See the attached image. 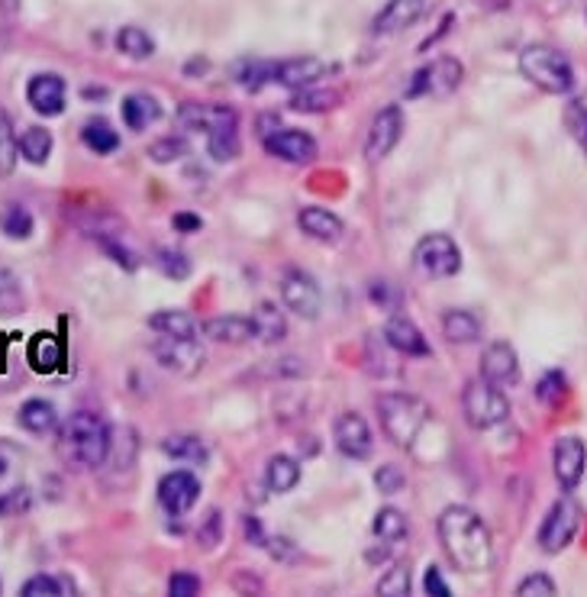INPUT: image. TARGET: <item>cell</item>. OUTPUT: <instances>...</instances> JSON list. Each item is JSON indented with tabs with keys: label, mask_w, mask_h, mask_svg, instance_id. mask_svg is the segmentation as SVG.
<instances>
[{
	"label": "cell",
	"mask_w": 587,
	"mask_h": 597,
	"mask_svg": "<svg viewBox=\"0 0 587 597\" xmlns=\"http://www.w3.org/2000/svg\"><path fill=\"white\" fill-rule=\"evenodd\" d=\"M440 543L445 549L449 562L459 568V572H484L491 568L494 559V543H491V533L484 521L477 517L472 507H462V504H452L440 514Z\"/></svg>",
	"instance_id": "6da1fadb"
},
{
	"label": "cell",
	"mask_w": 587,
	"mask_h": 597,
	"mask_svg": "<svg viewBox=\"0 0 587 597\" xmlns=\"http://www.w3.org/2000/svg\"><path fill=\"white\" fill-rule=\"evenodd\" d=\"M111 426L91 411L72 413L59 430V459L74 472H91L107 462L111 455Z\"/></svg>",
	"instance_id": "7a4b0ae2"
},
{
	"label": "cell",
	"mask_w": 587,
	"mask_h": 597,
	"mask_svg": "<svg viewBox=\"0 0 587 597\" xmlns=\"http://www.w3.org/2000/svg\"><path fill=\"white\" fill-rule=\"evenodd\" d=\"M519 72L523 78L546 91V94H555V97H565L575 91V65L571 59L555 49L549 42H529L523 52H519Z\"/></svg>",
	"instance_id": "3957f363"
},
{
	"label": "cell",
	"mask_w": 587,
	"mask_h": 597,
	"mask_svg": "<svg viewBox=\"0 0 587 597\" xmlns=\"http://www.w3.org/2000/svg\"><path fill=\"white\" fill-rule=\"evenodd\" d=\"M378 420H381V430L388 433V440L394 446L410 449L430 420V408L416 394L391 391V394L378 398Z\"/></svg>",
	"instance_id": "277c9868"
},
{
	"label": "cell",
	"mask_w": 587,
	"mask_h": 597,
	"mask_svg": "<svg viewBox=\"0 0 587 597\" xmlns=\"http://www.w3.org/2000/svg\"><path fill=\"white\" fill-rule=\"evenodd\" d=\"M462 411H465V420L472 430H491L511 416V401H507L504 388L477 378V381H468L462 391Z\"/></svg>",
	"instance_id": "5b68a950"
},
{
	"label": "cell",
	"mask_w": 587,
	"mask_h": 597,
	"mask_svg": "<svg viewBox=\"0 0 587 597\" xmlns=\"http://www.w3.org/2000/svg\"><path fill=\"white\" fill-rule=\"evenodd\" d=\"M578 526H581V507H578V501L558 497V501L552 504L549 514H546L543 526H539V549L549 553V556H558V553L568 549L571 539L578 536Z\"/></svg>",
	"instance_id": "8992f818"
},
{
	"label": "cell",
	"mask_w": 587,
	"mask_h": 597,
	"mask_svg": "<svg viewBox=\"0 0 587 597\" xmlns=\"http://www.w3.org/2000/svg\"><path fill=\"white\" fill-rule=\"evenodd\" d=\"M413 261L426 278H452L462 268V253H459V243L452 236L426 233L413 249Z\"/></svg>",
	"instance_id": "52a82bcc"
},
{
	"label": "cell",
	"mask_w": 587,
	"mask_h": 597,
	"mask_svg": "<svg viewBox=\"0 0 587 597\" xmlns=\"http://www.w3.org/2000/svg\"><path fill=\"white\" fill-rule=\"evenodd\" d=\"M207 152L214 162H233L239 155V113L229 104H210L207 116Z\"/></svg>",
	"instance_id": "ba28073f"
},
{
	"label": "cell",
	"mask_w": 587,
	"mask_h": 597,
	"mask_svg": "<svg viewBox=\"0 0 587 597\" xmlns=\"http://www.w3.org/2000/svg\"><path fill=\"white\" fill-rule=\"evenodd\" d=\"M401 136H404V111H401L398 104L381 107V111L374 113L371 126H368V136H365L368 162H381V158H388L391 152L398 150Z\"/></svg>",
	"instance_id": "9c48e42d"
},
{
	"label": "cell",
	"mask_w": 587,
	"mask_h": 597,
	"mask_svg": "<svg viewBox=\"0 0 587 597\" xmlns=\"http://www.w3.org/2000/svg\"><path fill=\"white\" fill-rule=\"evenodd\" d=\"M152 356L162 369L182 374V378H194L204 369V349L197 339H168L158 337L152 346Z\"/></svg>",
	"instance_id": "30bf717a"
},
{
	"label": "cell",
	"mask_w": 587,
	"mask_h": 597,
	"mask_svg": "<svg viewBox=\"0 0 587 597\" xmlns=\"http://www.w3.org/2000/svg\"><path fill=\"white\" fill-rule=\"evenodd\" d=\"M281 300H285V307L291 310L294 317H300V320H317L320 317V285L313 281V275H307V271H300V268H291V271H285V278H281Z\"/></svg>",
	"instance_id": "8fae6325"
},
{
	"label": "cell",
	"mask_w": 587,
	"mask_h": 597,
	"mask_svg": "<svg viewBox=\"0 0 587 597\" xmlns=\"http://www.w3.org/2000/svg\"><path fill=\"white\" fill-rule=\"evenodd\" d=\"M155 494H158V504H162V511H165L168 517H184V514H190L194 504L200 501V482H197L194 472L178 469V472L162 475Z\"/></svg>",
	"instance_id": "7c38bea8"
},
{
	"label": "cell",
	"mask_w": 587,
	"mask_h": 597,
	"mask_svg": "<svg viewBox=\"0 0 587 597\" xmlns=\"http://www.w3.org/2000/svg\"><path fill=\"white\" fill-rule=\"evenodd\" d=\"M265 152L278 162H288V165H307L317 158V140L307 133V130H297V126H281L275 130L271 136L261 140Z\"/></svg>",
	"instance_id": "4fadbf2b"
},
{
	"label": "cell",
	"mask_w": 587,
	"mask_h": 597,
	"mask_svg": "<svg viewBox=\"0 0 587 597\" xmlns=\"http://www.w3.org/2000/svg\"><path fill=\"white\" fill-rule=\"evenodd\" d=\"M27 104L39 116H59L69 107V84L55 72H39L27 81Z\"/></svg>",
	"instance_id": "5bb4252c"
},
{
	"label": "cell",
	"mask_w": 587,
	"mask_h": 597,
	"mask_svg": "<svg viewBox=\"0 0 587 597\" xmlns=\"http://www.w3.org/2000/svg\"><path fill=\"white\" fill-rule=\"evenodd\" d=\"M330 65L320 62L317 55L278 59V62H275L271 84H281V88H291V91H303V88H313L317 81H323V75H330Z\"/></svg>",
	"instance_id": "9a60e30c"
},
{
	"label": "cell",
	"mask_w": 587,
	"mask_h": 597,
	"mask_svg": "<svg viewBox=\"0 0 587 597\" xmlns=\"http://www.w3.org/2000/svg\"><path fill=\"white\" fill-rule=\"evenodd\" d=\"M585 462L587 452L585 443L578 436H562L555 449H552V469H555V478L562 491H575L585 478Z\"/></svg>",
	"instance_id": "2e32d148"
},
{
	"label": "cell",
	"mask_w": 587,
	"mask_h": 597,
	"mask_svg": "<svg viewBox=\"0 0 587 597\" xmlns=\"http://www.w3.org/2000/svg\"><path fill=\"white\" fill-rule=\"evenodd\" d=\"M481 378L497 384V388H511L519 381V359H516L511 342L497 339L481 352Z\"/></svg>",
	"instance_id": "e0dca14e"
},
{
	"label": "cell",
	"mask_w": 587,
	"mask_h": 597,
	"mask_svg": "<svg viewBox=\"0 0 587 597\" xmlns=\"http://www.w3.org/2000/svg\"><path fill=\"white\" fill-rule=\"evenodd\" d=\"M336 449L342 452V455H349V459H356V462H362L371 455V446H374V440H371V426H368V420L362 413L349 411L342 413L339 420H336Z\"/></svg>",
	"instance_id": "ac0fdd59"
},
{
	"label": "cell",
	"mask_w": 587,
	"mask_h": 597,
	"mask_svg": "<svg viewBox=\"0 0 587 597\" xmlns=\"http://www.w3.org/2000/svg\"><path fill=\"white\" fill-rule=\"evenodd\" d=\"M426 13V0H388L381 7V13L374 17V33L378 37H398L410 30L413 23H420Z\"/></svg>",
	"instance_id": "d6986e66"
},
{
	"label": "cell",
	"mask_w": 587,
	"mask_h": 597,
	"mask_svg": "<svg viewBox=\"0 0 587 597\" xmlns=\"http://www.w3.org/2000/svg\"><path fill=\"white\" fill-rule=\"evenodd\" d=\"M384 339H388V346H391L394 352L410 356V359H426V356H430V342L423 337V330H420L410 317H404V313H394V317L388 320Z\"/></svg>",
	"instance_id": "ffe728a7"
},
{
	"label": "cell",
	"mask_w": 587,
	"mask_h": 597,
	"mask_svg": "<svg viewBox=\"0 0 587 597\" xmlns=\"http://www.w3.org/2000/svg\"><path fill=\"white\" fill-rule=\"evenodd\" d=\"M297 226H300L303 236H310L317 243H339L342 233H346V224L327 207H303L297 214Z\"/></svg>",
	"instance_id": "44dd1931"
},
{
	"label": "cell",
	"mask_w": 587,
	"mask_h": 597,
	"mask_svg": "<svg viewBox=\"0 0 587 597\" xmlns=\"http://www.w3.org/2000/svg\"><path fill=\"white\" fill-rule=\"evenodd\" d=\"M204 337L223 342V346H243L249 339H256V323L253 317H239V313H223L204 323Z\"/></svg>",
	"instance_id": "7402d4cb"
},
{
	"label": "cell",
	"mask_w": 587,
	"mask_h": 597,
	"mask_svg": "<svg viewBox=\"0 0 587 597\" xmlns=\"http://www.w3.org/2000/svg\"><path fill=\"white\" fill-rule=\"evenodd\" d=\"M120 116H123V123H126L133 133H143L152 123L162 120V104H158L148 91H133V94L123 97Z\"/></svg>",
	"instance_id": "603a6c76"
},
{
	"label": "cell",
	"mask_w": 587,
	"mask_h": 597,
	"mask_svg": "<svg viewBox=\"0 0 587 597\" xmlns=\"http://www.w3.org/2000/svg\"><path fill=\"white\" fill-rule=\"evenodd\" d=\"M148 330L155 337H168V339H197V323L190 313L184 310H158L148 317Z\"/></svg>",
	"instance_id": "cb8c5ba5"
},
{
	"label": "cell",
	"mask_w": 587,
	"mask_h": 597,
	"mask_svg": "<svg viewBox=\"0 0 587 597\" xmlns=\"http://www.w3.org/2000/svg\"><path fill=\"white\" fill-rule=\"evenodd\" d=\"M253 323H256V337L261 342H281V339L288 337V320H285V313H281V307L278 303H271V300H261L256 303V310H253Z\"/></svg>",
	"instance_id": "d4e9b609"
},
{
	"label": "cell",
	"mask_w": 587,
	"mask_h": 597,
	"mask_svg": "<svg viewBox=\"0 0 587 597\" xmlns=\"http://www.w3.org/2000/svg\"><path fill=\"white\" fill-rule=\"evenodd\" d=\"M265 485H268V491H275V494L294 491V487L300 485V465H297V459L285 455V452L271 455L268 465H265Z\"/></svg>",
	"instance_id": "484cf974"
},
{
	"label": "cell",
	"mask_w": 587,
	"mask_h": 597,
	"mask_svg": "<svg viewBox=\"0 0 587 597\" xmlns=\"http://www.w3.org/2000/svg\"><path fill=\"white\" fill-rule=\"evenodd\" d=\"M81 143L94 152V155H113V152L120 150V133L113 130L111 120L91 116V120L81 126Z\"/></svg>",
	"instance_id": "4316f807"
},
{
	"label": "cell",
	"mask_w": 587,
	"mask_h": 597,
	"mask_svg": "<svg viewBox=\"0 0 587 597\" xmlns=\"http://www.w3.org/2000/svg\"><path fill=\"white\" fill-rule=\"evenodd\" d=\"M342 104V94L336 88H303V91H294V97L288 101V107L297 113H330Z\"/></svg>",
	"instance_id": "83f0119b"
},
{
	"label": "cell",
	"mask_w": 587,
	"mask_h": 597,
	"mask_svg": "<svg viewBox=\"0 0 587 597\" xmlns=\"http://www.w3.org/2000/svg\"><path fill=\"white\" fill-rule=\"evenodd\" d=\"M442 333L455 346H468L481 339V320L472 310H445L442 313Z\"/></svg>",
	"instance_id": "f1b7e54d"
},
{
	"label": "cell",
	"mask_w": 587,
	"mask_h": 597,
	"mask_svg": "<svg viewBox=\"0 0 587 597\" xmlns=\"http://www.w3.org/2000/svg\"><path fill=\"white\" fill-rule=\"evenodd\" d=\"M371 529H374V539H378L381 546L394 549V546H401L406 539L410 523H406V517L398 511V507H381L374 523H371Z\"/></svg>",
	"instance_id": "f546056e"
},
{
	"label": "cell",
	"mask_w": 587,
	"mask_h": 597,
	"mask_svg": "<svg viewBox=\"0 0 587 597\" xmlns=\"http://www.w3.org/2000/svg\"><path fill=\"white\" fill-rule=\"evenodd\" d=\"M426 75H430V94H455V88L462 84V62L455 55H442L426 65Z\"/></svg>",
	"instance_id": "4dcf8cb0"
},
{
	"label": "cell",
	"mask_w": 587,
	"mask_h": 597,
	"mask_svg": "<svg viewBox=\"0 0 587 597\" xmlns=\"http://www.w3.org/2000/svg\"><path fill=\"white\" fill-rule=\"evenodd\" d=\"M30 366L39 374L59 372L62 369V346H59V339L49 337V333L33 337V342H30Z\"/></svg>",
	"instance_id": "1f68e13d"
},
{
	"label": "cell",
	"mask_w": 587,
	"mask_h": 597,
	"mask_svg": "<svg viewBox=\"0 0 587 597\" xmlns=\"http://www.w3.org/2000/svg\"><path fill=\"white\" fill-rule=\"evenodd\" d=\"M20 597H78V591H74L72 578L39 572V575H33V578L20 588Z\"/></svg>",
	"instance_id": "d6a6232c"
},
{
	"label": "cell",
	"mask_w": 587,
	"mask_h": 597,
	"mask_svg": "<svg viewBox=\"0 0 587 597\" xmlns=\"http://www.w3.org/2000/svg\"><path fill=\"white\" fill-rule=\"evenodd\" d=\"M55 423H59V416H55V408L49 404V401H42V398H33V401H27L23 408H20V426L27 430V433H49V430H55Z\"/></svg>",
	"instance_id": "836d02e7"
},
{
	"label": "cell",
	"mask_w": 587,
	"mask_h": 597,
	"mask_svg": "<svg viewBox=\"0 0 587 597\" xmlns=\"http://www.w3.org/2000/svg\"><path fill=\"white\" fill-rule=\"evenodd\" d=\"M113 42H116V52L133 59V62H146L148 55L155 52V39L148 37L146 30H140V27H123Z\"/></svg>",
	"instance_id": "e575fe53"
},
{
	"label": "cell",
	"mask_w": 587,
	"mask_h": 597,
	"mask_svg": "<svg viewBox=\"0 0 587 597\" xmlns=\"http://www.w3.org/2000/svg\"><path fill=\"white\" fill-rule=\"evenodd\" d=\"M20 155H23L30 165H45L49 155H52V133H49L45 126L23 130V136H20Z\"/></svg>",
	"instance_id": "d590c367"
},
{
	"label": "cell",
	"mask_w": 587,
	"mask_h": 597,
	"mask_svg": "<svg viewBox=\"0 0 587 597\" xmlns=\"http://www.w3.org/2000/svg\"><path fill=\"white\" fill-rule=\"evenodd\" d=\"M33 214L23 207V204H7L0 210V233L10 236V239H30L33 236Z\"/></svg>",
	"instance_id": "8d00e7d4"
},
{
	"label": "cell",
	"mask_w": 587,
	"mask_h": 597,
	"mask_svg": "<svg viewBox=\"0 0 587 597\" xmlns=\"http://www.w3.org/2000/svg\"><path fill=\"white\" fill-rule=\"evenodd\" d=\"M17 155H20V140L13 133V116L0 107V175H10L17 168Z\"/></svg>",
	"instance_id": "74e56055"
},
{
	"label": "cell",
	"mask_w": 587,
	"mask_h": 597,
	"mask_svg": "<svg viewBox=\"0 0 587 597\" xmlns=\"http://www.w3.org/2000/svg\"><path fill=\"white\" fill-rule=\"evenodd\" d=\"M378 597H413L410 568L406 565H391L378 581Z\"/></svg>",
	"instance_id": "f35d334b"
},
{
	"label": "cell",
	"mask_w": 587,
	"mask_h": 597,
	"mask_svg": "<svg viewBox=\"0 0 587 597\" xmlns=\"http://www.w3.org/2000/svg\"><path fill=\"white\" fill-rule=\"evenodd\" d=\"M162 449L168 452V459H184V462H204L207 459V446L197 440V436H190V433H175V436H168Z\"/></svg>",
	"instance_id": "ab89813d"
},
{
	"label": "cell",
	"mask_w": 587,
	"mask_h": 597,
	"mask_svg": "<svg viewBox=\"0 0 587 597\" xmlns=\"http://www.w3.org/2000/svg\"><path fill=\"white\" fill-rule=\"evenodd\" d=\"M536 398H539V404H546V408H558L565 398H568V378L565 372H546L539 378V384H536Z\"/></svg>",
	"instance_id": "60d3db41"
},
{
	"label": "cell",
	"mask_w": 587,
	"mask_h": 597,
	"mask_svg": "<svg viewBox=\"0 0 587 597\" xmlns=\"http://www.w3.org/2000/svg\"><path fill=\"white\" fill-rule=\"evenodd\" d=\"M155 268L175 281H184L190 275V259L184 256L182 249H172V246H158L155 249Z\"/></svg>",
	"instance_id": "b9f144b4"
},
{
	"label": "cell",
	"mask_w": 587,
	"mask_h": 597,
	"mask_svg": "<svg viewBox=\"0 0 587 597\" xmlns=\"http://www.w3.org/2000/svg\"><path fill=\"white\" fill-rule=\"evenodd\" d=\"M23 310V291L10 268H0V313H20Z\"/></svg>",
	"instance_id": "7bdbcfd3"
},
{
	"label": "cell",
	"mask_w": 587,
	"mask_h": 597,
	"mask_svg": "<svg viewBox=\"0 0 587 597\" xmlns=\"http://www.w3.org/2000/svg\"><path fill=\"white\" fill-rule=\"evenodd\" d=\"M182 155H187V140H182V136H162L148 146V158L158 165H168Z\"/></svg>",
	"instance_id": "ee69618b"
},
{
	"label": "cell",
	"mask_w": 587,
	"mask_h": 597,
	"mask_svg": "<svg viewBox=\"0 0 587 597\" xmlns=\"http://www.w3.org/2000/svg\"><path fill=\"white\" fill-rule=\"evenodd\" d=\"M207 116H210V104L200 101H184L178 107V123L187 133H204L207 130Z\"/></svg>",
	"instance_id": "f6af8a7d"
},
{
	"label": "cell",
	"mask_w": 587,
	"mask_h": 597,
	"mask_svg": "<svg viewBox=\"0 0 587 597\" xmlns=\"http://www.w3.org/2000/svg\"><path fill=\"white\" fill-rule=\"evenodd\" d=\"M514 597H558V591H555L552 575H546V572H533V575H526V578L516 585Z\"/></svg>",
	"instance_id": "bcb514c9"
},
{
	"label": "cell",
	"mask_w": 587,
	"mask_h": 597,
	"mask_svg": "<svg viewBox=\"0 0 587 597\" xmlns=\"http://www.w3.org/2000/svg\"><path fill=\"white\" fill-rule=\"evenodd\" d=\"M33 507V494L30 487H13L7 494H0V517H20Z\"/></svg>",
	"instance_id": "7dc6e473"
},
{
	"label": "cell",
	"mask_w": 587,
	"mask_h": 597,
	"mask_svg": "<svg viewBox=\"0 0 587 597\" xmlns=\"http://www.w3.org/2000/svg\"><path fill=\"white\" fill-rule=\"evenodd\" d=\"M200 595V578L194 572H175L168 578V595L165 597H197Z\"/></svg>",
	"instance_id": "c3c4849f"
},
{
	"label": "cell",
	"mask_w": 587,
	"mask_h": 597,
	"mask_svg": "<svg viewBox=\"0 0 587 597\" xmlns=\"http://www.w3.org/2000/svg\"><path fill=\"white\" fill-rule=\"evenodd\" d=\"M374 485H378L381 494H398V491H404L406 478L398 465H381V469L374 472Z\"/></svg>",
	"instance_id": "681fc988"
},
{
	"label": "cell",
	"mask_w": 587,
	"mask_h": 597,
	"mask_svg": "<svg viewBox=\"0 0 587 597\" xmlns=\"http://www.w3.org/2000/svg\"><path fill=\"white\" fill-rule=\"evenodd\" d=\"M220 539H223V514L220 511H210L207 521L200 523V529H197V543H200L204 549H214Z\"/></svg>",
	"instance_id": "f907efd6"
},
{
	"label": "cell",
	"mask_w": 587,
	"mask_h": 597,
	"mask_svg": "<svg viewBox=\"0 0 587 597\" xmlns=\"http://www.w3.org/2000/svg\"><path fill=\"white\" fill-rule=\"evenodd\" d=\"M565 123H568V130L575 133V136H581L587 130V94L581 97H575L571 104H568V111H565Z\"/></svg>",
	"instance_id": "816d5d0a"
},
{
	"label": "cell",
	"mask_w": 587,
	"mask_h": 597,
	"mask_svg": "<svg viewBox=\"0 0 587 597\" xmlns=\"http://www.w3.org/2000/svg\"><path fill=\"white\" fill-rule=\"evenodd\" d=\"M97 243H101V249H104V253H107L111 259L120 261V265H123L126 271H133V268L140 265V261H136V256H133V253H130V249H126L123 243L111 239V236H104V239H97Z\"/></svg>",
	"instance_id": "f5cc1de1"
},
{
	"label": "cell",
	"mask_w": 587,
	"mask_h": 597,
	"mask_svg": "<svg viewBox=\"0 0 587 597\" xmlns=\"http://www.w3.org/2000/svg\"><path fill=\"white\" fill-rule=\"evenodd\" d=\"M423 591H426V597H452V591H449V585H445V578H442V572L436 565L426 568V575H423Z\"/></svg>",
	"instance_id": "db71d44e"
},
{
	"label": "cell",
	"mask_w": 587,
	"mask_h": 597,
	"mask_svg": "<svg viewBox=\"0 0 587 597\" xmlns=\"http://www.w3.org/2000/svg\"><path fill=\"white\" fill-rule=\"evenodd\" d=\"M233 588H236L239 595L258 597L261 595V578L253 575V572H236V575H233Z\"/></svg>",
	"instance_id": "11a10c76"
},
{
	"label": "cell",
	"mask_w": 587,
	"mask_h": 597,
	"mask_svg": "<svg viewBox=\"0 0 587 597\" xmlns=\"http://www.w3.org/2000/svg\"><path fill=\"white\" fill-rule=\"evenodd\" d=\"M172 226H175L178 233H200L204 220H200L197 214H187V210H182V214H175V217H172Z\"/></svg>",
	"instance_id": "9f6ffc18"
},
{
	"label": "cell",
	"mask_w": 587,
	"mask_h": 597,
	"mask_svg": "<svg viewBox=\"0 0 587 597\" xmlns=\"http://www.w3.org/2000/svg\"><path fill=\"white\" fill-rule=\"evenodd\" d=\"M246 536H249V543H256V546H265L268 543V536H265V529H261V523L256 517H246Z\"/></svg>",
	"instance_id": "6f0895ef"
},
{
	"label": "cell",
	"mask_w": 587,
	"mask_h": 597,
	"mask_svg": "<svg viewBox=\"0 0 587 597\" xmlns=\"http://www.w3.org/2000/svg\"><path fill=\"white\" fill-rule=\"evenodd\" d=\"M81 97H84V101H104V97H107V91H104V88H84V91H81Z\"/></svg>",
	"instance_id": "680465c9"
},
{
	"label": "cell",
	"mask_w": 587,
	"mask_h": 597,
	"mask_svg": "<svg viewBox=\"0 0 587 597\" xmlns=\"http://www.w3.org/2000/svg\"><path fill=\"white\" fill-rule=\"evenodd\" d=\"M578 143H581V146H585V152H587V130L581 133V136H578Z\"/></svg>",
	"instance_id": "91938a15"
},
{
	"label": "cell",
	"mask_w": 587,
	"mask_h": 597,
	"mask_svg": "<svg viewBox=\"0 0 587 597\" xmlns=\"http://www.w3.org/2000/svg\"><path fill=\"white\" fill-rule=\"evenodd\" d=\"M3 472H7V462H3V455H0V478H3Z\"/></svg>",
	"instance_id": "94428289"
}]
</instances>
